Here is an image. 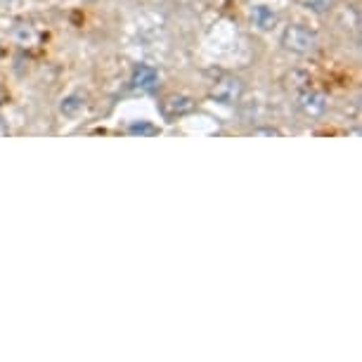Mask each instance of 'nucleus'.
Wrapping results in <instances>:
<instances>
[{"label": "nucleus", "instance_id": "f257e3e1", "mask_svg": "<svg viewBox=\"0 0 362 362\" xmlns=\"http://www.w3.org/2000/svg\"><path fill=\"white\" fill-rule=\"evenodd\" d=\"M282 45L293 54H310V52H315V47H317V36L308 26L291 24V26H286L282 33Z\"/></svg>", "mask_w": 362, "mask_h": 362}, {"label": "nucleus", "instance_id": "f03ea898", "mask_svg": "<svg viewBox=\"0 0 362 362\" xmlns=\"http://www.w3.org/2000/svg\"><path fill=\"white\" fill-rule=\"evenodd\" d=\"M242 93H244L242 81L235 76H223V78H218L214 88L209 90V98L216 100L218 105H235V102H239V98H242Z\"/></svg>", "mask_w": 362, "mask_h": 362}, {"label": "nucleus", "instance_id": "7ed1b4c3", "mask_svg": "<svg viewBox=\"0 0 362 362\" xmlns=\"http://www.w3.org/2000/svg\"><path fill=\"white\" fill-rule=\"evenodd\" d=\"M156 86H159V74H156L154 66H149V64H138V66H135L133 76H131V88H133V90L154 93Z\"/></svg>", "mask_w": 362, "mask_h": 362}, {"label": "nucleus", "instance_id": "20e7f679", "mask_svg": "<svg viewBox=\"0 0 362 362\" xmlns=\"http://www.w3.org/2000/svg\"><path fill=\"white\" fill-rule=\"evenodd\" d=\"M159 109L168 121H173V119H177V116H185L189 112H194V100L185 98V95H170V98H166L161 102Z\"/></svg>", "mask_w": 362, "mask_h": 362}, {"label": "nucleus", "instance_id": "39448f33", "mask_svg": "<svg viewBox=\"0 0 362 362\" xmlns=\"http://www.w3.org/2000/svg\"><path fill=\"white\" fill-rule=\"evenodd\" d=\"M298 109L305 116H310V119H320V116L327 112V98L322 93L308 90V93L298 95Z\"/></svg>", "mask_w": 362, "mask_h": 362}, {"label": "nucleus", "instance_id": "423d86ee", "mask_svg": "<svg viewBox=\"0 0 362 362\" xmlns=\"http://www.w3.org/2000/svg\"><path fill=\"white\" fill-rule=\"evenodd\" d=\"M251 22H254V26H258L261 31H270L277 26L279 15L272 8H268V5H256V8L251 10Z\"/></svg>", "mask_w": 362, "mask_h": 362}, {"label": "nucleus", "instance_id": "0eeeda50", "mask_svg": "<svg viewBox=\"0 0 362 362\" xmlns=\"http://www.w3.org/2000/svg\"><path fill=\"white\" fill-rule=\"evenodd\" d=\"M86 107V98L83 95H78V93H74V95H69V98H64L62 100V114H66V116H74L78 112V109H83Z\"/></svg>", "mask_w": 362, "mask_h": 362}, {"label": "nucleus", "instance_id": "6e6552de", "mask_svg": "<svg viewBox=\"0 0 362 362\" xmlns=\"http://www.w3.org/2000/svg\"><path fill=\"white\" fill-rule=\"evenodd\" d=\"M305 10L315 12V15H327L334 8V0H298Z\"/></svg>", "mask_w": 362, "mask_h": 362}, {"label": "nucleus", "instance_id": "1a4fd4ad", "mask_svg": "<svg viewBox=\"0 0 362 362\" xmlns=\"http://www.w3.org/2000/svg\"><path fill=\"white\" fill-rule=\"evenodd\" d=\"M133 135H156L159 133V128L147 124V121H140V124H131V128H128Z\"/></svg>", "mask_w": 362, "mask_h": 362}, {"label": "nucleus", "instance_id": "9d476101", "mask_svg": "<svg viewBox=\"0 0 362 362\" xmlns=\"http://www.w3.org/2000/svg\"><path fill=\"white\" fill-rule=\"evenodd\" d=\"M0 135H8V126L3 124V119H0Z\"/></svg>", "mask_w": 362, "mask_h": 362}]
</instances>
